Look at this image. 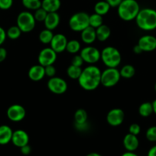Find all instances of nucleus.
I'll return each mask as SVG.
<instances>
[{
	"mask_svg": "<svg viewBox=\"0 0 156 156\" xmlns=\"http://www.w3.org/2000/svg\"><path fill=\"white\" fill-rule=\"evenodd\" d=\"M13 5V0H0V9L8 10Z\"/></svg>",
	"mask_w": 156,
	"mask_h": 156,
	"instance_id": "obj_38",
	"label": "nucleus"
},
{
	"mask_svg": "<svg viewBox=\"0 0 156 156\" xmlns=\"http://www.w3.org/2000/svg\"><path fill=\"white\" fill-rule=\"evenodd\" d=\"M12 142L14 146L21 148L29 143V136L23 129H17L13 131L12 137Z\"/></svg>",
	"mask_w": 156,
	"mask_h": 156,
	"instance_id": "obj_15",
	"label": "nucleus"
},
{
	"mask_svg": "<svg viewBox=\"0 0 156 156\" xmlns=\"http://www.w3.org/2000/svg\"><path fill=\"white\" fill-rule=\"evenodd\" d=\"M135 21L141 30L145 31L156 30V10L150 8L140 9Z\"/></svg>",
	"mask_w": 156,
	"mask_h": 156,
	"instance_id": "obj_2",
	"label": "nucleus"
},
{
	"mask_svg": "<svg viewBox=\"0 0 156 156\" xmlns=\"http://www.w3.org/2000/svg\"><path fill=\"white\" fill-rule=\"evenodd\" d=\"M74 126L78 131H80V132H84L89 129V124L87 122L84 123H74Z\"/></svg>",
	"mask_w": 156,
	"mask_h": 156,
	"instance_id": "obj_39",
	"label": "nucleus"
},
{
	"mask_svg": "<svg viewBox=\"0 0 156 156\" xmlns=\"http://www.w3.org/2000/svg\"><path fill=\"white\" fill-rule=\"evenodd\" d=\"M121 156H139V155H138L137 154L135 153L134 152H128V151H127L126 152L123 153Z\"/></svg>",
	"mask_w": 156,
	"mask_h": 156,
	"instance_id": "obj_46",
	"label": "nucleus"
},
{
	"mask_svg": "<svg viewBox=\"0 0 156 156\" xmlns=\"http://www.w3.org/2000/svg\"><path fill=\"white\" fill-rule=\"evenodd\" d=\"M61 21V18L58 12H49L44 21L45 28L54 30L58 27Z\"/></svg>",
	"mask_w": 156,
	"mask_h": 156,
	"instance_id": "obj_18",
	"label": "nucleus"
},
{
	"mask_svg": "<svg viewBox=\"0 0 156 156\" xmlns=\"http://www.w3.org/2000/svg\"><path fill=\"white\" fill-rule=\"evenodd\" d=\"M138 45L143 52H151L156 50V37L147 34L141 37L138 41Z\"/></svg>",
	"mask_w": 156,
	"mask_h": 156,
	"instance_id": "obj_14",
	"label": "nucleus"
},
{
	"mask_svg": "<svg viewBox=\"0 0 156 156\" xmlns=\"http://www.w3.org/2000/svg\"><path fill=\"white\" fill-rule=\"evenodd\" d=\"M17 26L23 33H29L35 29L36 21L33 14L28 11H24L18 14L17 17Z\"/></svg>",
	"mask_w": 156,
	"mask_h": 156,
	"instance_id": "obj_5",
	"label": "nucleus"
},
{
	"mask_svg": "<svg viewBox=\"0 0 156 156\" xmlns=\"http://www.w3.org/2000/svg\"><path fill=\"white\" fill-rule=\"evenodd\" d=\"M47 88L55 94H62L67 90V83L64 79L54 76L49 79L47 83Z\"/></svg>",
	"mask_w": 156,
	"mask_h": 156,
	"instance_id": "obj_9",
	"label": "nucleus"
},
{
	"mask_svg": "<svg viewBox=\"0 0 156 156\" xmlns=\"http://www.w3.org/2000/svg\"><path fill=\"white\" fill-rule=\"evenodd\" d=\"M84 61L83 59V58L81 57L80 55H75L73 58H72L71 60V65L75 66L81 67L84 64Z\"/></svg>",
	"mask_w": 156,
	"mask_h": 156,
	"instance_id": "obj_37",
	"label": "nucleus"
},
{
	"mask_svg": "<svg viewBox=\"0 0 156 156\" xmlns=\"http://www.w3.org/2000/svg\"><path fill=\"white\" fill-rule=\"evenodd\" d=\"M53 30H50L49 29H44L41 30L38 35V39H39L40 42L44 44H50V41H51L52 38L54 37Z\"/></svg>",
	"mask_w": 156,
	"mask_h": 156,
	"instance_id": "obj_26",
	"label": "nucleus"
},
{
	"mask_svg": "<svg viewBox=\"0 0 156 156\" xmlns=\"http://www.w3.org/2000/svg\"><path fill=\"white\" fill-rule=\"evenodd\" d=\"M28 76L32 81L39 82L45 76L44 67L40 64L32 66L28 72Z\"/></svg>",
	"mask_w": 156,
	"mask_h": 156,
	"instance_id": "obj_16",
	"label": "nucleus"
},
{
	"mask_svg": "<svg viewBox=\"0 0 156 156\" xmlns=\"http://www.w3.org/2000/svg\"><path fill=\"white\" fill-rule=\"evenodd\" d=\"M44 71H45V76L49 78L54 77L56 75V68L53 65L47 66L44 67Z\"/></svg>",
	"mask_w": 156,
	"mask_h": 156,
	"instance_id": "obj_36",
	"label": "nucleus"
},
{
	"mask_svg": "<svg viewBox=\"0 0 156 156\" xmlns=\"http://www.w3.org/2000/svg\"><path fill=\"white\" fill-rule=\"evenodd\" d=\"M100 59L108 68H117L122 61V56L117 48L114 47H106L102 49Z\"/></svg>",
	"mask_w": 156,
	"mask_h": 156,
	"instance_id": "obj_4",
	"label": "nucleus"
},
{
	"mask_svg": "<svg viewBox=\"0 0 156 156\" xmlns=\"http://www.w3.org/2000/svg\"><path fill=\"white\" fill-rule=\"evenodd\" d=\"M106 122L112 126H119L125 119L124 111L120 108H113L106 114Z\"/></svg>",
	"mask_w": 156,
	"mask_h": 156,
	"instance_id": "obj_12",
	"label": "nucleus"
},
{
	"mask_svg": "<svg viewBox=\"0 0 156 156\" xmlns=\"http://www.w3.org/2000/svg\"><path fill=\"white\" fill-rule=\"evenodd\" d=\"M151 104H152V107H153V113L156 115V99L153 101L151 102Z\"/></svg>",
	"mask_w": 156,
	"mask_h": 156,
	"instance_id": "obj_47",
	"label": "nucleus"
},
{
	"mask_svg": "<svg viewBox=\"0 0 156 156\" xmlns=\"http://www.w3.org/2000/svg\"><path fill=\"white\" fill-rule=\"evenodd\" d=\"M6 114L11 121L17 123L24 120L26 116V111L23 106L15 104L8 108Z\"/></svg>",
	"mask_w": 156,
	"mask_h": 156,
	"instance_id": "obj_11",
	"label": "nucleus"
},
{
	"mask_svg": "<svg viewBox=\"0 0 156 156\" xmlns=\"http://www.w3.org/2000/svg\"><path fill=\"white\" fill-rule=\"evenodd\" d=\"M80 43L77 40H70V41H67L66 50H67L69 53L76 54L78 52L80 51Z\"/></svg>",
	"mask_w": 156,
	"mask_h": 156,
	"instance_id": "obj_27",
	"label": "nucleus"
},
{
	"mask_svg": "<svg viewBox=\"0 0 156 156\" xmlns=\"http://www.w3.org/2000/svg\"><path fill=\"white\" fill-rule=\"evenodd\" d=\"M7 56V50L3 47H0V62H3Z\"/></svg>",
	"mask_w": 156,
	"mask_h": 156,
	"instance_id": "obj_43",
	"label": "nucleus"
},
{
	"mask_svg": "<svg viewBox=\"0 0 156 156\" xmlns=\"http://www.w3.org/2000/svg\"><path fill=\"white\" fill-rule=\"evenodd\" d=\"M119 73H120L121 77L123 79H132L136 74V69L132 65L126 64L121 68Z\"/></svg>",
	"mask_w": 156,
	"mask_h": 156,
	"instance_id": "obj_25",
	"label": "nucleus"
},
{
	"mask_svg": "<svg viewBox=\"0 0 156 156\" xmlns=\"http://www.w3.org/2000/svg\"><path fill=\"white\" fill-rule=\"evenodd\" d=\"M101 71L97 66L90 65L82 69L78 80L80 86L86 91H93L101 85Z\"/></svg>",
	"mask_w": 156,
	"mask_h": 156,
	"instance_id": "obj_1",
	"label": "nucleus"
},
{
	"mask_svg": "<svg viewBox=\"0 0 156 156\" xmlns=\"http://www.w3.org/2000/svg\"><path fill=\"white\" fill-rule=\"evenodd\" d=\"M121 79L117 68H108L101 73V85L106 88H112L118 84Z\"/></svg>",
	"mask_w": 156,
	"mask_h": 156,
	"instance_id": "obj_7",
	"label": "nucleus"
},
{
	"mask_svg": "<svg viewBox=\"0 0 156 156\" xmlns=\"http://www.w3.org/2000/svg\"><path fill=\"white\" fill-rule=\"evenodd\" d=\"M96 40L99 41V42H104L108 40L111 35V30L109 26L102 24V25L96 29Z\"/></svg>",
	"mask_w": 156,
	"mask_h": 156,
	"instance_id": "obj_22",
	"label": "nucleus"
},
{
	"mask_svg": "<svg viewBox=\"0 0 156 156\" xmlns=\"http://www.w3.org/2000/svg\"><path fill=\"white\" fill-rule=\"evenodd\" d=\"M110 5L106 1H99L95 4L94 12L95 13L100 15L102 16L106 15L110 10Z\"/></svg>",
	"mask_w": 156,
	"mask_h": 156,
	"instance_id": "obj_24",
	"label": "nucleus"
},
{
	"mask_svg": "<svg viewBox=\"0 0 156 156\" xmlns=\"http://www.w3.org/2000/svg\"><path fill=\"white\" fill-rule=\"evenodd\" d=\"M102 24H103V18H102V15L93 13L89 17V24L90 27L96 29Z\"/></svg>",
	"mask_w": 156,
	"mask_h": 156,
	"instance_id": "obj_28",
	"label": "nucleus"
},
{
	"mask_svg": "<svg viewBox=\"0 0 156 156\" xmlns=\"http://www.w3.org/2000/svg\"><path fill=\"white\" fill-rule=\"evenodd\" d=\"M12 128L8 125L0 126V145H6L12 141Z\"/></svg>",
	"mask_w": 156,
	"mask_h": 156,
	"instance_id": "obj_20",
	"label": "nucleus"
},
{
	"mask_svg": "<svg viewBox=\"0 0 156 156\" xmlns=\"http://www.w3.org/2000/svg\"><path fill=\"white\" fill-rule=\"evenodd\" d=\"M139 114L142 117H148L153 114V107L151 102H144L139 107Z\"/></svg>",
	"mask_w": 156,
	"mask_h": 156,
	"instance_id": "obj_23",
	"label": "nucleus"
},
{
	"mask_svg": "<svg viewBox=\"0 0 156 156\" xmlns=\"http://www.w3.org/2000/svg\"><path fill=\"white\" fill-rule=\"evenodd\" d=\"M139 140L137 136L127 133L123 138V146L128 152H135L139 148Z\"/></svg>",
	"mask_w": 156,
	"mask_h": 156,
	"instance_id": "obj_17",
	"label": "nucleus"
},
{
	"mask_svg": "<svg viewBox=\"0 0 156 156\" xmlns=\"http://www.w3.org/2000/svg\"><path fill=\"white\" fill-rule=\"evenodd\" d=\"M140 9L136 0H122L117 7L118 16L125 21H133L136 19Z\"/></svg>",
	"mask_w": 156,
	"mask_h": 156,
	"instance_id": "obj_3",
	"label": "nucleus"
},
{
	"mask_svg": "<svg viewBox=\"0 0 156 156\" xmlns=\"http://www.w3.org/2000/svg\"><path fill=\"white\" fill-rule=\"evenodd\" d=\"M89 17L90 15L84 12H79L73 14L69 19V27L73 31L81 32L86 27L90 26Z\"/></svg>",
	"mask_w": 156,
	"mask_h": 156,
	"instance_id": "obj_6",
	"label": "nucleus"
},
{
	"mask_svg": "<svg viewBox=\"0 0 156 156\" xmlns=\"http://www.w3.org/2000/svg\"><path fill=\"white\" fill-rule=\"evenodd\" d=\"M87 156H102V155H100V154L97 153V152H90V153H89L88 155H87Z\"/></svg>",
	"mask_w": 156,
	"mask_h": 156,
	"instance_id": "obj_48",
	"label": "nucleus"
},
{
	"mask_svg": "<svg viewBox=\"0 0 156 156\" xmlns=\"http://www.w3.org/2000/svg\"><path fill=\"white\" fill-rule=\"evenodd\" d=\"M82 73V69L81 67L75 66L70 65L69 66L67 69V74L70 79H73V80H77L79 79Z\"/></svg>",
	"mask_w": 156,
	"mask_h": 156,
	"instance_id": "obj_29",
	"label": "nucleus"
},
{
	"mask_svg": "<svg viewBox=\"0 0 156 156\" xmlns=\"http://www.w3.org/2000/svg\"><path fill=\"white\" fill-rule=\"evenodd\" d=\"M88 115H87V111L84 109L80 108L76 110L74 113V122L75 123H84L87 122Z\"/></svg>",
	"mask_w": 156,
	"mask_h": 156,
	"instance_id": "obj_30",
	"label": "nucleus"
},
{
	"mask_svg": "<svg viewBox=\"0 0 156 156\" xmlns=\"http://www.w3.org/2000/svg\"><path fill=\"white\" fill-rule=\"evenodd\" d=\"M128 133L135 136H138L141 133V126L138 123H132L128 128Z\"/></svg>",
	"mask_w": 156,
	"mask_h": 156,
	"instance_id": "obj_35",
	"label": "nucleus"
},
{
	"mask_svg": "<svg viewBox=\"0 0 156 156\" xmlns=\"http://www.w3.org/2000/svg\"><path fill=\"white\" fill-rule=\"evenodd\" d=\"M154 91H155V92H156V82H155V84H154Z\"/></svg>",
	"mask_w": 156,
	"mask_h": 156,
	"instance_id": "obj_49",
	"label": "nucleus"
},
{
	"mask_svg": "<svg viewBox=\"0 0 156 156\" xmlns=\"http://www.w3.org/2000/svg\"><path fill=\"white\" fill-rule=\"evenodd\" d=\"M133 52H134L136 54H141L143 51H142V49L139 47V46L138 45V44H136V45L133 47Z\"/></svg>",
	"mask_w": 156,
	"mask_h": 156,
	"instance_id": "obj_45",
	"label": "nucleus"
},
{
	"mask_svg": "<svg viewBox=\"0 0 156 156\" xmlns=\"http://www.w3.org/2000/svg\"><path fill=\"white\" fill-rule=\"evenodd\" d=\"M67 38L63 34H56L54 35L50 43V47L53 49L57 53H61L66 50L67 44Z\"/></svg>",
	"mask_w": 156,
	"mask_h": 156,
	"instance_id": "obj_13",
	"label": "nucleus"
},
{
	"mask_svg": "<svg viewBox=\"0 0 156 156\" xmlns=\"http://www.w3.org/2000/svg\"><path fill=\"white\" fill-rule=\"evenodd\" d=\"M23 6L28 10L35 11L41 7V0H21Z\"/></svg>",
	"mask_w": 156,
	"mask_h": 156,
	"instance_id": "obj_31",
	"label": "nucleus"
},
{
	"mask_svg": "<svg viewBox=\"0 0 156 156\" xmlns=\"http://www.w3.org/2000/svg\"><path fill=\"white\" fill-rule=\"evenodd\" d=\"M80 33L81 41H82L84 44H87V45H90V44H93V43L96 41V29L93 28V27L88 26V27H86L84 30H83Z\"/></svg>",
	"mask_w": 156,
	"mask_h": 156,
	"instance_id": "obj_19",
	"label": "nucleus"
},
{
	"mask_svg": "<svg viewBox=\"0 0 156 156\" xmlns=\"http://www.w3.org/2000/svg\"><path fill=\"white\" fill-rule=\"evenodd\" d=\"M21 33H22V32L20 30L19 27L17 25H15L12 26V27H10L8 29L7 31H6V35H7V37L9 39L16 40L21 36Z\"/></svg>",
	"mask_w": 156,
	"mask_h": 156,
	"instance_id": "obj_32",
	"label": "nucleus"
},
{
	"mask_svg": "<svg viewBox=\"0 0 156 156\" xmlns=\"http://www.w3.org/2000/svg\"><path fill=\"white\" fill-rule=\"evenodd\" d=\"M57 57H58V53L53 49L50 47H46L42 49L38 54V64L43 66L44 67L54 65V63L56 62Z\"/></svg>",
	"mask_w": 156,
	"mask_h": 156,
	"instance_id": "obj_10",
	"label": "nucleus"
},
{
	"mask_svg": "<svg viewBox=\"0 0 156 156\" xmlns=\"http://www.w3.org/2000/svg\"><path fill=\"white\" fill-rule=\"evenodd\" d=\"M147 156H156V145L152 146L151 149L148 150Z\"/></svg>",
	"mask_w": 156,
	"mask_h": 156,
	"instance_id": "obj_44",
	"label": "nucleus"
},
{
	"mask_svg": "<svg viewBox=\"0 0 156 156\" xmlns=\"http://www.w3.org/2000/svg\"><path fill=\"white\" fill-rule=\"evenodd\" d=\"M61 6V0H42L41 1V8H43L47 13L58 12Z\"/></svg>",
	"mask_w": 156,
	"mask_h": 156,
	"instance_id": "obj_21",
	"label": "nucleus"
},
{
	"mask_svg": "<svg viewBox=\"0 0 156 156\" xmlns=\"http://www.w3.org/2000/svg\"><path fill=\"white\" fill-rule=\"evenodd\" d=\"M105 1L110 5V7L117 8L119 6V5L120 4L121 2H122V0H105Z\"/></svg>",
	"mask_w": 156,
	"mask_h": 156,
	"instance_id": "obj_42",
	"label": "nucleus"
},
{
	"mask_svg": "<svg viewBox=\"0 0 156 156\" xmlns=\"http://www.w3.org/2000/svg\"><path fill=\"white\" fill-rule=\"evenodd\" d=\"M20 151H21V153L22 155H28L31 153V152H32V148H31V146L28 144H27L20 148Z\"/></svg>",
	"mask_w": 156,
	"mask_h": 156,
	"instance_id": "obj_40",
	"label": "nucleus"
},
{
	"mask_svg": "<svg viewBox=\"0 0 156 156\" xmlns=\"http://www.w3.org/2000/svg\"><path fill=\"white\" fill-rule=\"evenodd\" d=\"M145 137L150 142H156V126H150L145 133Z\"/></svg>",
	"mask_w": 156,
	"mask_h": 156,
	"instance_id": "obj_34",
	"label": "nucleus"
},
{
	"mask_svg": "<svg viewBox=\"0 0 156 156\" xmlns=\"http://www.w3.org/2000/svg\"><path fill=\"white\" fill-rule=\"evenodd\" d=\"M80 55L84 59V62L90 64V65H94L101 58V53L96 47L93 46H87L82 50H80Z\"/></svg>",
	"mask_w": 156,
	"mask_h": 156,
	"instance_id": "obj_8",
	"label": "nucleus"
},
{
	"mask_svg": "<svg viewBox=\"0 0 156 156\" xmlns=\"http://www.w3.org/2000/svg\"><path fill=\"white\" fill-rule=\"evenodd\" d=\"M7 35H6V31L5 30L4 28L0 27V46L6 41Z\"/></svg>",
	"mask_w": 156,
	"mask_h": 156,
	"instance_id": "obj_41",
	"label": "nucleus"
},
{
	"mask_svg": "<svg viewBox=\"0 0 156 156\" xmlns=\"http://www.w3.org/2000/svg\"><path fill=\"white\" fill-rule=\"evenodd\" d=\"M47 15V12L41 7L39 8V9H36L33 14L35 21H38V22H44Z\"/></svg>",
	"mask_w": 156,
	"mask_h": 156,
	"instance_id": "obj_33",
	"label": "nucleus"
}]
</instances>
